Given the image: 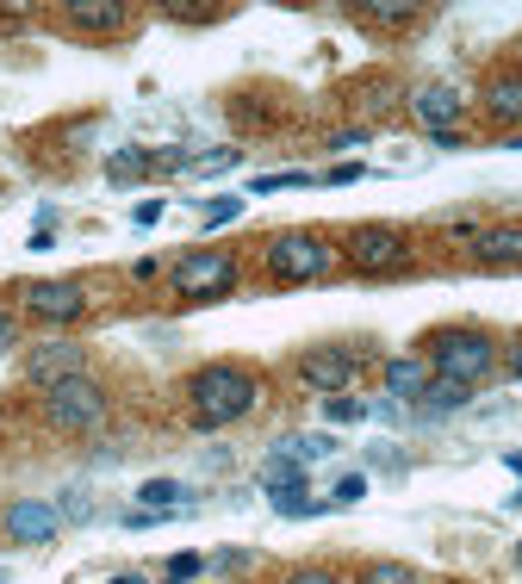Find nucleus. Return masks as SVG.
I'll return each mask as SVG.
<instances>
[{
  "label": "nucleus",
  "mask_w": 522,
  "mask_h": 584,
  "mask_svg": "<svg viewBox=\"0 0 522 584\" xmlns=\"http://www.w3.org/2000/svg\"><path fill=\"white\" fill-rule=\"evenodd\" d=\"M243 150L237 143H224V150H206V156H193V174H224V168H237Z\"/></svg>",
  "instance_id": "nucleus-25"
},
{
  "label": "nucleus",
  "mask_w": 522,
  "mask_h": 584,
  "mask_svg": "<svg viewBox=\"0 0 522 584\" xmlns=\"http://www.w3.org/2000/svg\"><path fill=\"white\" fill-rule=\"evenodd\" d=\"M243 280V262L231 249H187V255H174L168 262V293L181 305H212V299H231Z\"/></svg>",
  "instance_id": "nucleus-4"
},
{
  "label": "nucleus",
  "mask_w": 522,
  "mask_h": 584,
  "mask_svg": "<svg viewBox=\"0 0 522 584\" xmlns=\"http://www.w3.org/2000/svg\"><path fill=\"white\" fill-rule=\"evenodd\" d=\"M162 572H168V584H187V578H199V572H206V553H174Z\"/></svg>",
  "instance_id": "nucleus-28"
},
{
  "label": "nucleus",
  "mask_w": 522,
  "mask_h": 584,
  "mask_svg": "<svg viewBox=\"0 0 522 584\" xmlns=\"http://www.w3.org/2000/svg\"><path fill=\"white\" fill-rule=\"evenodd\" d=\"M355 584H423V578H417V566H405V560H373V566L355 572Z\"/></svg>",
  "instance_id": "nucleus-23"
},
{
  "label": "nucleus",
  "mask_w": 522,
  "mask_h": 584,
  "mask_svg": "<svg viewBox=\"0 0 522 584\" xmlns=\"http://www.w3.org/2000/svg\"><path fill=\"white\" fill-rule=\"evenodd\" d=\"M187 404L199 429H231L262 404V373L243 361H206L187 373Z\"/></svg>",
  "instance_id": "nucleus-1"
},
{
  "label": "nucleus",
  "mask_w": 522,
  "mask_h": 584,
  "mask_svg": "<svg viewBox=\"0 0 522 584\" xmlns=\"http://www.w3.org/2000/svg\"><path fill=\"white\" fill-rule=\"evenodd\" d=\"M361 498H367V473H342V479H336V491H330V504H336V510L361 504Z\"/></svg>",
  "instance_id": "nucleus-27"
},
{
  "label": "nucleus",
  "mask_w": 522,
  "mask_h": 584,
  "mask_svg": "<svg viewBox=\"0 0 522 584\" xmlns=\"http://www.w3.org/2000/svg\"><path fill=\"white\" fill-rule=\"evenodd\" d=\"M174 19H187V25H212L218 19V7H168Z\"/></svg>",
  "instance_id": "nucleus-33"
},
{
  "label": "nucleus",
  "mask_w": 522,
  "mask_h": 584,
  "mask_svg": "<svg viewBox=\"0 0 522 584\" xmlns=\"http://www.w3.org/2000/svg\"><path fill=\"white\" fill-rule=\"evenodd\" d=\"M237 218H243V199H206V206H199V224H206V230L237 224Z\"/></svg>",
  "instance_id": "nucleus-26"
},
{
  "label": "nucleus",
  "mask_w": 522,
  "mask_h": 584,
  "mask_svg": "<svg viewBox=\"0 0 522 584\" xmlns=\"http://www.w3.org/2000/svg\"><path fill=\"white\" fill-rule=\"evenodd\" d=\"M336 436H286V442H274V460H299V467H311V460H330L336 454Z\"/></svg>",
  "instance_id": "nucleus-20"
},
{
  "label": "nucleus",
  "mask_w": 522,
  "mask_h": 584,
  "mask_svg": "<svg viewBox=\"0 0 522 584\" xmlns=\"http://www.w3.org/2000/svg\"><path fill=\"white\" fill-rule=\"evenodd\" d=\"M479 106H485V119H498V125L522 131V69H498V75H485V94H479Z\"/></svg>",
  "instance_id": "nucleus-14"
},
{
  "label": "nucleus",
  "mask_w": 522,
  "mask_h": 584,
  "mask_svg": "<svg viewBox=\"0 0 522 584\" xmlns=\"http://www.w3.org/2000/svg\"><path fill=\"white\" fill-rule=\"evenodd\" d=\"M429 143H436V150H467V137H460V131H429Z\"/></svg>",
  "instance_id": "nucleus-37"
},
{
  "label": "nucleus",
  "mask_w": 522,
  "mask_h": 584,
  "mask_svg": "<svg viewBox=\"0 0 522 584\" xmlns=\"http://www.w3.org/2000/svg\"><path fill=\"white\" fill-rule=\"evenodd\" d=\"M504 467H510V473L522 479V448H510V454H504Z\"/></svg>",
  "instance_id": "nucleus-38"
},
{
  "label": "nucleus",
  "mask_w": 522,
  "mask_h": 584,
  "mask_svg": "<svg viewBox=\"0 0 522 584\" xmlns=\"http://www.w3.org/2000/svg\"><path fill=\"white\" fill-rule=\"evenodd\" d=\"M361 162H336V168H324V174H317V187H355V181H361Z\"/></svg>",
  "instance_id": "nucleus-29"
},
{
  "label": "nucleus",
  "mask_w": 522,
  "mask_h": 584,
  "mask_svg": "<svg viewBox=\"0 0 522 584\" xmlns=\"http://www.w3.org/2000/svg\"><path fill=\"white\" fill-rule=\"evenodd\" d=\"M262 268L280 286H317L342 268V249L324 230H274L268 249H262Z\"/></svg>",
  "instance_id": "nucleus-3"
},
{
  "label": "nucleus",
  "mask_w": 522,
  "mask_h": 584,
  "mask_svg": "<svg viewBox=\"0 0 522 584\" xmlns=\"http://www.w3.org/2000/svg\"><path fill=\"white\" fill-rule=\"evenodd\" d=\"M57 510H63V516H88V510H94V504H88L81 491H63V504H57Z\"/></svg>",
  "instance_id": "nucleus-35"
},
{
  "label": "nucleus",
  "mask_w": 522,
  "mask_h": 584,
  "mask_svg": "<svg viewBox=\"0 0 522 584\" xmlns=\"http://www.w3.org/2000/svg\"><path fill=\"white\" fill-rule=\"evenodd\" d=\"M137 510H193V491L181 479H150L137 485Z\"/></svg>",
  "instance_id": "nucleus-19"
},
{
  "label": "nucleus",
  "mask_w": 522,
  "mask_h": 584,
  "mask_svg": "<svg viewBox=\"0 0 522 584\" xmlns=\"http://www.w3.org/2000/svg\"><path fill=\"white\" fill-rule=\"evenodd\" d=\"M0 535L19 541V547H50V541L63 535V510L44 504V498H13L7 516H0Z\"/></svg>",
  "instance_id": "nucleus-9"
},
{
  "label": "nucleus",
  "mask_w": 522,
  "mask_h": 584,
  "mask_svg": "<svg viewBox=\"0 0 522 584\" xmlns=\"http://www.w3.org/2000/svg\"><path fill=\"white\" fill-rule=\"evenodd\" d=\"M324 143H330L336 156H342V150H361V143H367V131H361V125H348V131H330Z\"/></svg>",
  "instance_id": "nucleus-31"
},
{
  "label": "nucleus",
  "mask_w": 522,
  "mask_h": 584,
  "mask_svg": "<svg viewBox=\"0 0 522 584\" xmlns=\"http://www.w3.org/2000/svg\"><path fill=\"white\" fill-rule=\"evenodd\" d=\"M411 119L423 131H460V112H467V94L448 88V81H429V88H411Z\"/></svg>",
  "instance_id": "nucleus-12"
},
{
  "label": "nucleus",
  "mask_w": 522,
  "mask_h": 584,
  "mask_svg": "<svg viewBox=\"0 0 522 584\" xmlns=\"http://www.w3.org/2000/svg\"><path fill=\"white\" fill-rule=\"evenodd\" d=\"M299 187H317L311 168H274V174H255L249 181V193H262V199H268V193H299Z\"/></svg>",
  "instance_id": "nucleus-21"
},
{
  "label": "nucleus",
  "mask_w": 522,
  "mask_h": 584,
  "mask_svg": "<svg viewBox=\"0 0 522 584\" xmlns=\"http://www.w3.org/2000/svg\"><path fill=\"white\" fill-rule=\"evenodd\" d=\"M423 361L436 379H454V386H479L504 367V348L498 336L479 330V324H448V330H429L423 342Z\"/></svg>",
  "instance_id": "nucleus-2"
},
{
  "label": "nucleus",
  "mask_w": 522,
  "mask_h": 584,
  "mask_svg": "<svg viewBox=\"0 0 522 584\" xmlns=\"http://www.w3.org/2000/svg\"><path fill=\"white\" fill-rule=\"evenodd\" d=\"M510 150H522V131H516V137H510Z\"/></svg>",
  "instance_id": "nucleus-40"
},
{
  "label": "nucleus",
  "mask_w": 522,
  "mask_h": 584,
  "mask_svg": "<svg viewBox=\"0 0 522 584\" xmlns=\"http://www.w3.org/2000/svg\"><path fill=\"white\" fill-rule=\"evenodd\" d=\"M162 212H168L162 199H143V206L131 212V218H137V230H150V224H162Z\"/></svg>",
  "instance_id": "nucleus-34"
},
{
  "label": "nucleus",
  "mask_w": 522,
  "mask_h": 584,
  "mask_svg": "<svg viewBox=\"0 0 522 584\" xmlns=\"http://www.w3.org/2000/svg\"><path fill=\"white\" fill-rule=\"evenodd\" d=\"M429 361H423V348L417 355H392V361L380 367V386H386V398H398V404H417V392L429 386Z\"/></svg>",
  "instance_id": "nucleus-15"
},
{
  "label": "nucleus",
  "mask_w": 522,
  "mask_h": 584,
  "mask_svg": "<svg viewBox=\"0 0 522 584\" xmlns=\"http://www.w3.org/2000/svg\"><path fill=\"white\" fill-rule=\"evenodd\" d=\"M69 373H88V348L75 342V336H50V342H38L32 355H25V379L32 386H57V379Z\"/></svg>",
  "instance_id": "nucleus-11"
},
{
  "label": "nucleus",
  "mask_w": 522,
  "mask_h": 584,
  "mask_svg": "<svg viewBox=\"0 0 522 584\" xmlns=\"http://www.w3.org/2000/svg\"><path fill=\"white\" fill-rule=\"evenodd\" d=\"M504 373H510V379H522V336L504 348Z\"/></svg>",
  "instance_id": "nucleus-36"
},
{
  "label": "nucleus",
  "mask_w": 522,
  "mask_h": 584,
  "mask_svg": "<svg viewBox=\"0 0 522 584\" xmlns=\"http://www.w3.org/2000/svg\"><path fill=\"white\" fill-rule=\"evenodd\" d=\"M361 417H373V404H361L355 392H336V398H324V423H361Z\"/></svg>",
  "instance_id": "nucleus-24"
},
{
  "label": "nucleus",
  "mask_w": 522,
  "mask_h": 584,
  "mask_svg": "<svg viewBox=\"0 0 522 584\" xmlns=\"http://www.w3.org/2000/svg\"><path fill=\"white\" fill-rule=\"evenodd\" d=\"M262 498H268V510H280V516H317V498H311V479H305L299 460H268V473H262Z\"/></svg>",
  "instance_id": "nucleus-10"
},
{
  "label": "nucleus",
  "mask_w": 522,
  "mask_h": 584,
  "mask_svg": "<svg viewBox=\"0 0 522 584\" xmlns=\"http://www.w3.org/2000/svg\"><path fill=\"white\" fill-rule=\"evenodd\" d=\"M355 373H361V348H348V342H317V348H305L299 361H293V379H299L305 392H317V398L348 392Z\"/></svg>",
  "instance_id": "nucleus-7"
},
{
  "label": "nucleus",
  "mask_w": 522,
  "mask_h": 584,
  "mask_svg": "<svg viewBox=\"0 0 522 584\" xmlns=\"http://www.w3.org/2000/svg\"><path fill=\"white\" fill-rule=\"evenodd\" d=\"M460 404H473V386H454V379H429L417 392V417H448Z\"/></svg>",
  "instance_id": "nucleus-17"
},
{
  "label": "nucleus",
  "mask_w": 522,
  "mask_h": 584,
  "mask_svg": "<svg viewBox=\"0 0 522 584\" xmlns=\"http://www.w3.org/2000/svg\"><path fill=\"white\" fill-rule=\"evenodd\" d=\"M63 19L75 25V32H94V38H112L131 25V7H119V0H75V7H63Z\"/></svg>",
  "instance_id": "nucleus-16"
},
{
  "label": "nucleus",
  "mask_w": 522,
  "mask_h": 584,
  "mask_svg": "<svg viewBox=\"0 0 522 584\" xmlns=\"http://www.w3.org/2000/svg\"><path fill=\"white\" fill-rule=\"evenodd\" d=\"M516 560H522V553H516Z\"/></svg>",
  "instance_id": "nucleus-41"
},
{
  "label": "nucleus",
  "mask_w": 522,
  "mask_h": 584,
  "mask_svg": "<svg viewBox=\"0 0 522 584\" xmlns=\"http://www.w3.org/2000/svg\"><path fill=\"white\" fill-rule=\"evenodd\" d=\"M106 584H150L143 572H119V578H106Z\"/></svg>",
  "instance_id": "nucleus-39"
},
{
  "label": "nucleus",
  "mask_w": 522,
  "mask_h": 584,
  "mask_svg": "<svg viewBox=\"0 0 522 584\" xmlns=\"http://www.w3.org/2000/svg\"><path fill=\"white\" fill-rule=\"evenodd\" d=\"M106 417H112V404H106V386L94 373H69L57 386H44V423L57 436H100Z\"/></svg>",
  "instance_id": "nucleus-5"
},
{
  "label": "nucleus",
  "mask_w": 522,
  "mask_h": 584,
  "mask_svg": "<svg viewBox=\"0 0 522 584\" xmlns=\"http://www.w3.org/2000/svg\"><path fill=\"white\" fill-rule=\"evenodd\" d=\"M150 168H156V156H150V150H137V143H125V150H112V156H106L112 181H137V174H150Z\"/></svg>",
  "instance_id": "nucleus-22"
},
{
  "label": "nucleus",
  "mask_w": 522,
  "mask_h": 584,
  "mask_svg": "<svg viewBox=\"0 0 522 584\" xmlns=\"http://www.w3.org/2000/svg\"><path fill=\"white\" fill-rule=\"evenodd\" d=\"M280 584H342V578H336L330 566H293V572H286Z\"/></svg>",
  "instance_id": "nucleus-30"
},
{
  "label": "nucleus",
  "mask_w": 522,
  "mask_h": 584,
  "mask_svg": "<svg viewBox=\"0 0 522 584\" xmlns=\"http://www.w3.org/2000/svg\"><path fill=\"white\" fill-rule=\"evenodd\" d=\"M367 25H380V32H411L417 19H423V7H411V0H373V7H361Z\"/></svg>",
  "instance_id": "nucleus-18"
},
{
  "label": "nucleus",
  "mask_w": 522,
  "mask_h": 584,
  "mask_svg": "<svg viewBox=\"0 0 522 584\" xmlns=\"http://www.w3.org/2000/svg\"><path fill=\"white\" fill-rule=\"evenodd\" d=\"M13 348H19V317L0 311V355H13Z\"/></svg>",
  "instance_id": "nucleus-32"
},
{
  "label": "nucleus",
  "mask_w": 522,
  "mask_h": 584,
  "mask_svg": "<svg viewBox=\"0 0 522 584\" xmlns=\"http://www.w3.org/2000/svg\"><path fill=\"white\" fill-rule=\"evenodd\" d=\"M411 262H417V243L398 224H355V230H342V268L367 274V280L411 274Z\"/></svg>",
  "instance_id": "nucleus-6"
},
{
  "label": "nucleus",
  "mask_w": 522,
  "mask_h": 584,
  "mask_svg": "<svg viewBox=\"0 0 522 584\" xmlns=\"http://www.w3.org/2000/svg\"><path fill=\"white\" fill-rule=\"evenodd\" d=\"M467 255H473V268H522V224H479Z\"/></svg>",
  "instance_id": "nucleus-13"
},
{
  "label": "nucleus",
  "mask_w": 522,
  "mask_h": 584,
  "mask_svg": "<svg viewBox=\"0 0 522 584\" xmlns=\"http://www.w3.org/2000/svg\"><path fill=\"white\" fill-rule=\"evenodd\" d=\"M19 305L38 324H81V317L94 311V293L81 280H32V286H19Z\"/></svg>",
  "instance_id": "nucleus-8"
}]
</instances>
